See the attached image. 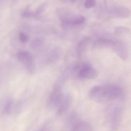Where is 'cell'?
<instances>
[{
  "label": "cell",
  "instance_id": "2e32d148",
  "mask_svg": "<svg viewBox=\"0 0 131 131\" xmlns=\"http://www.w3.org/2000/svg\"><path fill=\"white\" fill-rule=\"evenodd\" d=\"M96 0H86L84 6L86 9H91L94 7L96 5Z\"/></svg>",
  "mask_w": 131,
  "mask_h": 131
},
{
  "label": "cell",
  "instance_id": "9a60e30c",
  "mask_svg": "<svg viewBox=\"0 0 131 131\" xmlns=\"http://www.w3.org/2000/svg\"><path fill=\"white\" fill-rule=\"evenodd\" d=\"M43 41L40 39H37L33 41L31 44V47L32 49H37L42 46Z\"/></svg>",
  "mask_w": 131,
  "mask_h": 131
},
{
  "label": "cell",
  "instance_id": "8992f818",
  "mask_svg": "<svg viewBox=\"0 0 131 131\" xmlns=\"http://www.w3.org/2000/svg\"><path fill=\"white\" fill-rule=\"evenodd\" d=\"M112 48L121 59L124 61L128 59L129 56L128 50L124 43L120 41L114 42Z\"/></svg>",
  "mask_w": 131,
  "mask_h": 131
},
{
  "label": "cell",
  "instance_id": "277c9868",
  "mask_svg": "<svg viewBox=\"0 0 131 131\" xmlns=\"http://www.w3.org/2000/svg\"><path fill=\"white\" fill-rule=\"evenodd\" d=\"M17 57L19 62L24 65L28 72L30 73L34 72L35 67L34 59L30 53L26 51L19 52Z\"/></svg>",
  "mask_w": 131,
  "mask_h": 131
},
{
  "label": "cell",
  "instance_id": "52a82bcc",
  "mask_svg": "<svg viewBox=\"0 0 131 131\" xmlns=\"http://www.w3.org/2000/svg\"><path fill=\"white\" fill-rule=\"evenodd\" d=\"M72 98L71 95L67 94L63 96L59 105L57 114L59 115H62L68 112L72 105Z\"/></svg>",
  "mask_w": 131,
  "mask_h": 131
},
{
  "label": "cell",
  "instance_id": "3957f363",
  "mask_svg": "<svg viewBox=\"0 0 131 131\" xmlns=\"http://www.w3.org/2000/svg\"><path fill=\"white\" fill-rule=\"evenodd\" d=\"M62 86L55 84L51 92L49 99L47 105L50 108H54L59 106L63 98Z\"/></svg>",
  "mask_w": 131,
  "mask_h": 131
},
{
  "label": "cell",
  "instance_id": "9c48e42d",
  "mask_svg": "<svg viewBox=\"0 0 131 131\" xmlns=\"http://www.w3.org/2000/svg\"><path fill=\"white\" fill-rule=\"evenodd\" d=\"M92 39L86 38L81 40L78 43L77 48V56L81 57L88 50L92 43Z\"/></svg>",
  "mask_w": 131,
  "mask_h": 131
},
{
  "label": "cell",
  "instance_id": "4fadbf2b",
  "mask_svg": "<svg viewBox=\"0 0 131 131\" xmlns=\"http://www.w3.org/2000/svg\"><path fill=\"white\" fill-rule=\"evenodd\" d=\"M60 57V53L58 51L52 52L45 59V63L47 64H51L58 60Z\"/></svg>",
  "mask_w": 131,
  "mask_h": 131
},
{
  "label": "cell",
  "instance_id": "5b68a950",
  "mask_svg": "<svg viewBox=\"0 0 131 131\" xmlns=\"http://www.w3.org/2000/svg\"><path fill=\"white\" fill-rule=\"evenodd\" d=\"M86 18L82 16H77L72 17H66L63 19L61 23L62 28L67 29L72 27L81 26L85 23Z\"/></svg>",
  "mask_w": 131,
  "mask_h": 131
},
{
  "label": "cell",
  "instance_id": "7c38bea8",
  "mask_svg": "<svg viewBox=\"0 0 131 131\" xmlns=\"http://www.w3.org/2000/svg\"><path fill=\"white\" fill-rule=\"evenodd\" d=\"M113 42L111 40L106 39H100L96 40L93 43V46L96 49L112 47Z\"/></svg>",
  "mask_w": 131,
  "mask_h": 131
},
{
  "label": "cell",
  "instance_id": "e0dca14e",
  "mask_svg": "<svg viewBox=\"0 0 131 131\" xmlns=\"http://www.w3.org/2000/svg\"><path fill=\"white\" fill-rule=\"evenodd\" d=\"M19 37L20 41L23 43L27 42L29 39L28 36L26 34L23 32L20 33Z\"/></svg>",
  "mask_w": 131,
  "mask_h": 131
},
{
  "label": "cell",
  "instance_id": "8fae6325",
  "mask_svg": "<svg viewBox=\"0 0 131 131\" xmlns=\"http://www.w3.org/2000/svg\"><path fill=\"white\" fill-rule=\"evenodd\" d=\"M112 16L121 18H126L130 15V11L128 9L124 7H118L114 8L112 12Z\"/></svg>",
  "mask_w": 131,
  "mask_h": 131
},
{
  "label": "cell",
  "instance_id": "ac0fdd59",
  "mask_svg": "<svg viewBox=\"0 0 131 131\" xmlns=\"http://www.w3.org/2000/svg\"><path fill=\"white\" fill-rule=\"evenodd\" d=\"M128 29L124 28L123 27H118L116 28L115 30V32L116 34H122L123 33H128Z\"/></svg>",
  "mask_w": 131,
  "mask_h": 131
},
{
  "label": "cell",
  "instance_id": "6da1fadb",
  "mask_svg": "<svg viewBox=\"0 0 131 131\" xmlns=\"http://www.w3.org/2000/svg\"><path fill=\"white\" fill-rule=\"evenodd\" d=\"M73 71L77 74L78 78L82 79H95L98 75L97 70L86 63L76 65L73 68Z\"/></svg>",
  "mask_w": 131,
  "mask_h": 131
},
{
  "label": "cell",
  "instance_id": "5bb4252c",
  "mask_svg": "<svg viewBox=\"0 0 131 131\" xmlns=\"http://www.w3.org/2000/svg\"><path fill=\"white\" fill-rule=\"evenodd\" d=\"M13 105V101L12 100H8L6 103L4 108V112L5 114H9L12 110Z\"/></svg>",
  "mask_w": 131,
  "mask_h": 131
},
{
  "label": "cell",
  "instance_id": "30bf717a",
  "mask_svg": "<svg viewBox=\"0 0 131 131\" xmlns=\"http://www.w3.org/2000/svg\"><path fill=\"white\" fill-rule=\"evenodd\" d=\"M73 131H92L93 128L89 123L78 120L72 126Z\"/></svg>",
  "mask_w": 131,
  "mask_h": 131
},
{
  "label": "cell",
  "instance_id": "ba28073f",
  "mask_svg": "<svg viewBox=\"0 0 131 131\" xmlns=\"http://www.w3.org/2000/svg\"><path fill=\"white\" fill-rule=\"evenodd\" d=\"M122 118V110L120 108H115L111 116V128L113 130L118 128L121 123Z\"/></svg>",
  "mask_w": 131,
  "mask_h": 131
},
{
  "label": "cell",
  "instance_id": "7a4b0ae2",
  "mask_svg": "<svg viewBox=\"0 0 131 131\" xmlns=\"http://www.w3.org/2000/svg\"><path fill=\"white\" fill-rule=\"evenodd\" d=\"M89 96L92 100L98 103L109 101L106 85L94 86L90 91Z\"/></svg>",
  "mask_w": 131,
  "mask_h": 131
}]
</instances>
